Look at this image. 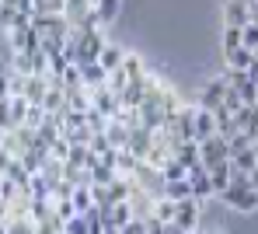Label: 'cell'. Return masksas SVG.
<instances>
[{
  "mask_svg": "<svg viewBox=\"0 0 258 234\" xmlns=\"http://www.w3.org/2000/svg\"><path fill=\"white\" fill-rule=\"evenodd\" d=\"M230 161V154H227V140H220V137H210V140L199 143V164L210 171V168H216V164H227Z\"/></svg>",
  "mask_w": 258,
  "mask_h": 234,
  "instance_id": "obj_1",
  "label": "cell"
},
{
  "mask_svg": "<svg viewBox=\"0 0 258 234\" xmlns=\"http://www.w3.org/2000/svg\"><path fill=\"white\" fill-rule=\"evenodd\" d=\"M178 231H199V203L196 199H181L174 203V220H171Z\"/></svg>",
  "mask_w": 258,
  "mask_h": 234,
  "instance_id": "obj_2",
  "label": "cell"
},
{
  "mask_svg": "<svg viewBox=\"0 0 258 234\" xmlns=\"http://www.w3.org/2000/svg\"><path fill=\"white\" fill-rule=\"evenodd\" d=\"M223 91H227V81H223V77H213V81L203 88V94H199V105H196V108H203V112H210V115H213L216 108L223 105Z\"/></svg>",
  "mask_w": 258,
  "mask_h": 234,
  "instance_id": "obj_3",
  "label": "cell"
},
{
  "mask_svg": "<svg viewBox=\"0 0 258 234\" xmlns=\"http://www.w3.org/2000/svg\"><path fill=\"white\" fill-rule=\"evenodd\" d=\"M185 179H188V186H192V199H196V203H199V199H206V196H213L210 171H206L203 164H192V168L185 171Z\"/></svg>",
  "mask_w": 258,
  "mask_h": 234,
  "instance_id": "obj_4",
  "label": "cell"
},
{
  "mask_svg": "<svg viewBox=\"0 0 258 234\" xmlns=\"http://www.w3.org/2000/svg\"><path fill=\"white\" fill-rule=\"evenodd\" d=\"M234 130L248 133L251 140L258 137V105H244L241 112H234Z\"/></svg>",
  "mask_w": 258,
  "mask_h": 234,
  "instance_id": "obj_5",
  "label": "cell"
},
{
  "mask_svg": "<svg viewBox=\"0 0 258 234\" xmlns=\"http://www.w3.org/2000/svg\"><path fill=\"white\" fill-rule=\"evenodd\" d=\"M101 220H105V227H115V231H122L129 220H133V210H129V203L105 206V210H101Z\"/></svg>",
  "mask_w": 258,
  "mask_h": 234,
  "instance_id": "obj_6",
  "label": "cell"
},
{
  "mask_svg": "<svg viewBox=\"0 0 258 234\" xmlns=\"http://www.w3.org/2000/svg\"><path fill=\"white\" fill-rule=\"evenodd\" d=\"M216 133V126H213V115L210 112H203V108H196V119H192V143H203V140H210Z\"/></svg>",
  "mask_w": 258,
  "mask_h": 234,
  "instance_id": "obj_7",
  "label": "cell"
},
{
  "mask_svg": "<svg viewBox=\"0 0 258 234\" xmlns=\"http://www.w3.org/2000/svg\"><path fill=\"white\" fill-rule=\"evenodd\" d=\"M77 70H81V84H84L87 91L105 88V81H108V74L101 70V63H84V67H77Z\"/></svg>",
  "mask_w": 258,
  "mask_h": 234,
  "instance_id": "obj_8",
  "label": "cell"
},
{
  "mask_svg": "<svg viewBox=\"0 0 258 234\" xmlns=\"http://www.w3.org/2000/svg\"><path fill=\"white\" fill-rule=\"evenodd\" d=\"M223 21H227V28H244L251 18H248V4H223Z\"/></svg>",
  "mask_w": 258,
  "mask_h": 234,
  "instance_id": "obj_9",
  "label": "cell"
},
{
  "mask_svg": "<svg viewBox=\"0 0 258 234\" xmlns=\"http://www.w3.org/2000/svg\"><path fill=\"white\" fill-rule=\"evenodd\" d=\"M161 199H171V203L192 199V186H188V179H178V182H164V189H161Z\"/></svg>",
  "mask_w": 258,
  "mask_h": 234,
  "instance_id": "obj_10",
  "label": "cell"
},
{
  "mask_svg": "<svg viewBox=\"0 0 258 234\" xmlns=\"http://www.w3.org/2000/svg\"><path fill=\"white\" fill-rule=\"evenodd\" d=\"M122 56H126V52H122L119 46H112V42H105V46H101V56H98V63H101V70H105V74H112V70H119V63H122Z\"/></svg>",
  "mask_w": 258,
  "mask_h": 234,
  "instance_id": "obj_11",
  "label": "cell"
},
{
  "mask_svg": "<svg viewBox=\"0 0 258 234\" xmlns=\"http://www.w3.org/2000/svg\"><path fill=\"white\" fill-rule=\"evenodd\" d=\"M227 164H230V175H251L258 161H255V154H251V150H241V154H234Z\"/></svg>",
  "mask_w": 258,
  "mask_h": 234,
  "instance_id": "obj_12",
  "label": "cell"
},
{
  "mask_svg": "<svg viewBox=\"0 0 258 234\" xmlns=\"http://www.w3.org/2000/svg\"><path fill=\"white\" fill-rule=\"evenodd\" d=\"M174 161H178V164H181L185 171H188L192 164H199V143H192V140L181 143V147L174 150Z\"/></svg>",
  "mask_w": 258,
  "mask_h": 234,
  "instance_id": "obj_13",
  "label": "cell"
},
{
  "mask_svg": "<svg viewBox=\"0 0 258 234\" xmlns=\"http://www.w3.org/2000/svg\"><path fill=\"white\" fill-rule=\"evenodd\" d=\"M70 206H74V213H77V217H84L87 210L94 206V199H91V186L74 189V196H70Z\"/></svg>",
  "mask_w": 258,
  "mask_h": 234,
  "instance_id": "obj_14",
  "label": "cell"
},
{
  "mask_svg": "<svg viewBox=\"0 0 258 234\" xmlns=\"http://www.w3.org/2000/svg\"><path fill=\"white\" fill-rule=\"evenodd\" d=\"M119 70L126 74L129 81H140V77L147 74V70H143V60H140L136 52H126V56H122V63H119Z\"/></svg>",
  "mask_w": 258,
  "mask_h": 234,
  "instance_id": "obj_15",
  "label": "cell"
},
{
  "mask_svg": "<svg viewBox=\"0 0 258 234\" xmlns=\"http://www.w3.org/2000/svg\"><path fill=\"white\" fill-rule=\"evenodd\" d=\"M210 186H213L216 196L230 186V164H216V168H210Z\"/></svg>",
  "mask_w": 258,
  "mask_h": 234,
  "instance_id": "obj_16",
  "label": "cell"
},
{
  "mask_svg": "<svg viewBox=\"0 0 258 234\" xmlns=\"http://www.w3.org/2000/svg\"><path fill=\"white\" fill-rule=\"evenodd\" d=\"M67 108H70V112H87V108H91V91H87V88L67 91Z\"/></svg>",
  "mask_w": 258,
  "mask_h": 234,
  "instance_id": "obj_17",
  "label": "cell"
},
{
  "mask_svg": "<svg viewBox=\"0 0 258 234\" xmlns=\"http://www.w3.org/2000/svg\"><path fill=\"white\" fill-rule=\"evenodd\" d=\"M251 63H255L251 49H234V52H227V67H230V70H248Z\"/></svg>",
  "mask_w": 258,
  "mask_h": 234,
  "instance_id": "obj_18",
  "label": "cell"
},
{
  "mask_svg": "<svg viewBox=\"0 0 258 234\" xmlns=\"http://www.w3.org/2000/svg\"><path fill=\"white\" fill-rule=\"evenodd\" d=\"M4 234H35V224L28 217H7L4 220Z\"/></svg>",
  "mask_w": 258,
  "mask_h": 234,
  "instance_id": "obj_19",
  "label": "cell"
},
{
  "mask_svg": "<svg viewBox=\"0 0 258 234\" xmlns=\"http://www.w3.org/2000/svg\"><path fill=\"white\" fill-rule=\"evenodd\" d=\"M154 217H157L161 224H171L174 220V203L171 199H154Z\"/></svg>",
  "mask_w": 258,
  "mask_h": 234,
  "instance_id": "obj_20",
  "label": "cell"
},
{
  "mask_svg": "<svg viewBox=\"0 0 258 234\" xmlns=\"http://www.w3.org/2000/svg\"><path fill=\"white\" fill-rule=\"evenodd\" d=\"M241 49H258V21H248L244 28H241Z\"/></svg>",
  "mask_w": 258,
  "mask_h": 234,
  "instance_id": "obj_21",
  "label": "cell"
},
{
  "mask_svg": "<svg viewBox=\"0 0 258 234\" xmlns=\"http://www.w3.org/2000/svg\"><path fill=\"white\" fill-rule=\"evenodd\" d=\"M42 123H45V108H42V105H28V115H25V130H32V133H35V130L42 126Z\"/></svg>",
  "mask_w": 258,
  "mask_h": 234,
  "instance_id": "obj_22",
  "label": "cell"
},
{
  "mask_svg": "<svg viewBox=\"0 0 258 234\" xmlns=\"http://www.w3.org/2000/svg\"><path fill=\"white\" fill-rule=\"evenodd\" d=\"M241 150H251V137H248V133H234V137L227 140V154H230V157L241 154Z\"/></svg>",
  "mask_w": 258,
  "mask_h": 234,
  "instance_id": "obj_23",
  "label": "cell"
},
{
  "mask_svg": "<svg viewBox=\"0 0 258 234\" xmlns=\"http://www.w3.org/2000/svg\"><path fill=\"white\" fill-rule=\"evenodd\" d=\"M161 179H164V182H178V179H185V168L171 157V161H164V164H161Z\"/></svg>",
  "mask_w": 258,
  "mask_h": 234,
  "instance_id": "obj_24",
  "label": "cell"
},
{
  "mask_svg": "<svg viewBox=\"0 0 258 234\" xmlns=\"http://www.w3.org/2000/svg\"><path fill=\"white\" fill-rule=\"evenodd\" d=\"M234 91H237V98H241V105H258V88L251 84V81H244V84H237Z\"/></svg>",
  "mask_w": 258,
  "mask_h": 234,
  "instance_id": "obj_25",
  "label": "cell"
},
{
  "mask_svg": "<svg viewBox=\"0 0 258 234\" xmlns=\"http://www.w3.org/2000/svg\"><path fill=\"white\" fill-rule=\"evenodd\" d=\"M126 84H129V77L122 74V70H112V74H108V81H105V88L115 94V98L122 94V88H126Z\"/></svg>",
  "mask_w": 258,
  "mask_h": 234,
  "instance_id": "obj_26",
  "label": "cell"
},
{
  "mask_svg": "<svg viewBox=\"0 0 258 234\" xmlns=\"http://www.w3.org/2000/svg\"><path fill=\"white\" fill-rule=\"evenodd\" d=\"M234 49H241V28H227L223 32V56L234 52Z\"/></svg>",
  "mask_w": 258,
  "mask_h": 234,
  "instance_id": "obj_27",
  "label": "cell"
},
{
  "mask_svg": "<svg viewBox=\"0 0 258 234\" xmlns=\"http://www.w3.org/2000/svg\"><path fill=\"white\" fill-rule=\"evenodd\" d=\"M67 154H70V140H67V137H59V140L49 147V157H52V161H67Z\"/></svg>",
  "mask_w": 258,
  "mask_h": 234,
  "instance_id": "obj_28",
  "label": "cell"
},
{
  "mask_svg": "<svg viewBox=\"0 0 258 234\" xmlns=\"http://www.w3.org/2000/svg\"><path fill=\"white\" fill-rule=\"evenodd\" d=\"M63 234H87V224H84V217H70V220L63 224Z\"/></svg>",
  "mask_w": 258,
  "mask_h": 234,
  "instance_id": "obj_29",
  "label": "cell"
},
{
  "mask_svg": "<svg viewBox=\"0 0 258 234\" xmlns=\"http://www.w3.org/2000/svg\"><path fill=\"white\" fill-rule=\"evenodd\" d=\"M119 234H147V231H143V220H129Z\"/></svg>",
  "mask_w": 258,
  "mask_h": 234,
  "instance_id": "obj_30",
  "label": "cell"
},
{
  "mask_svg": "<svg viewBox=\"0 0 258 234\" xmlns=\"http://www.w3.org/2000/svg\"><path fill=\"white\" fill-rule=\"evenodd\" d=\"M7 94H11V91H7V77H4V74H0V101H4V98H7Z\"/></svg>",
  "mask_w": 258,
  "mask_h": 234,
  "instance_id": "obj_31",
  "label": "cell"
},
{
  "mask_svg": "<svg viewBox=\"0 0 258 234\" xmlns=\"http://www.w3.org/2000/svg\"><path fill=\"white\" fill-rule=\"evenodd\" d=\"M248 182H251V189H255V192H258V164H255V171L248 175Z\"/></svg>",
  "mask_w": 258,
  "mask_h": 234,
  "instance_id": "obj_32",
  "label": "cell"
},
{
  "mask_svg": "<svg viewBox=\"0 0 258 234\" xmlns=\"http://www.w3.org/2000/svg\"><path fill=\"white\" fill-rule=\"evenodd\" d=\"M164 234H181V231H178L174 224H164Z\"/></svg>",
  "mask_w": 258,
  "mask_h": 234,
  "instance_id": "obj_33",
  "label": "cell"
},
{
  "mask_svg": "<svg viewBox=\"0 0 258 234\" xmlns=\"http://www.w3.org/2000/svg\"><path fill=\"white\" fill-rule=\"evenodd\" d=\"M251 154H255V161H258V137L251 140Z\"/></svg>",
  "mask_w": 258,
  "mask_h": 234,
  "instance_id": "obj_34",
  "label": "cell"
},
{
  "mask_svg": "<svg viewBox=\"0 0 258 234\" xmlns=\"http://www.w3.org/2000/svg\"><path fill=\"white\" fill-rule=\"evenodd\" d=\"M230 4H248V0H230Z\"/></svg>",
  "mask_w": 258,
  "mask_h": 234,
  "instance_id": "obj_35",
  "label": "cell"
},
{
  "mask_svg": "<svg viewBox=\"0 0 258 234\" xmlns=\"http://www.w3.org/2000/svg\"><path fill=\"white\" fill-rule=\"evenodd\" d=\"M185 234H199V231H185Z\"/></svg>",
  "mask_w": 258,
  "mask_h": 234,
  "instance_id": "obj_36",
  "label": "cell"
},
{
  "mask_svg": "<svg viewBox=\"0 0 258 234\" xmlns=\"http://www.w3.org/2000/svg\"><path fill=\"white\" fill-rule=\"evenodd\" d=\"M216 234H223V231H216Z\"/></svg>",
  "mask_w": 258,
  "mask_h": 234,
  "instance_id": "obj_37",
  "label": "cell"
}]
</instances>
